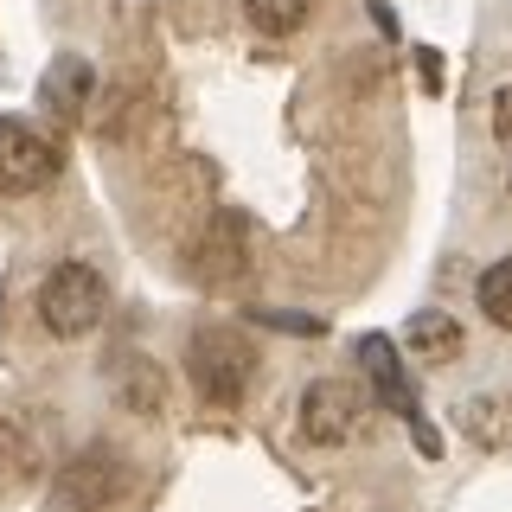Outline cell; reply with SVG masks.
Returning <instances> with one entry per match:
<instances>
[{
  "label": "cell",
  "instance_id": "1",
  "mask_svg": "<svg viewBox=\"0 0 512 512\" xmlns=\"http://www.w3.org/2000/svg\"><path fill=\"white\" fill-rule=\"evenodd\" d=\"M186 372H192L205 404L231 410V404H244V391L256 378V346L244 340V333H231V327H199L192 346H186Z\"/></svg>",
  "mask_w": 512,
  "mask_h": 512
},
{
  "label": "cell",
  "instance_id": "2",
  "mask_svg": "<svg viewBox=\"0 0 512 512\" xmlns=\"http://www.w3.org/2000/svg\"><path fill=\"white\" fill-rule=\"evenodd\" d=\"M103 276H96L90 263H58L45 269L39 282V320L45 333H58V340H77V333H90L96 320H103Z\"/></svg>",
  "mask_w": 512,
  "mask_h": 512
},
{
  "label": "cell",
  "instance_id": "3",
  "mask_svg": "<svg viewBox=\"0 0 512 512\" xmlns=\"http://www.w3.org/2000/svg\"><path fill=\"white\" fill-rule=\"evenodd\" d=\"M64 173V148L32 122L0 116V192H39Z\"/></svg>",
  "mask_w": 512,
  "mask_h": 512
},
{
  "label": "cell",
  "instance_id": "4",
  "mask_svg": "<svg viewBox=\"0 0 512 512\" xmlns=\"http://www.w3.org/2000/svg\"><path fill=\"white\" fill-rule=\"evenodd\" d=\"M359 365H365V384H372V397H378V404H384V410H397V416H404V423L416 429L423 455H442V436L423 423V410H416V391H410L404 365H397L391 333H365V340H359Z\"/></svg>",
  "mask_w": 512,
  "mask_h": 512
},
{
  "label": "cell",
  "instance_id": "5",
  "mask_svg": "<svg viewBox=\"0 0 512 512\" xmlns=\"http://www.w3.org/2000/svg\"><path fill=\"white\" fill-rule=\"evenodd\" d=\"M365 404H372V397H359L352 384H340V378H320V384H308V397H301V429H308L314 442L340 448V442L359 436Z\"/></svg>",
  "mask_w": 512,
  "mask_h": 512
},
{
  "label": "cell",
  "instance_id": "6",
  "mask_svg": "<svg viewBox=\"0 0 512 512\" xmlns=\"http://www.w3.org/2000/svg\"><path fill=\"white\" fill-rule=\"evenodd\" d=\"M122 487H128V468H116L109 455H77L71 468L58 474V500L71 506V512H96V506H109Z\"/></svg>",
  "mask_w": 512,
  "mask_h": 512
},
{
  "label": "cell",
  "instance_id": "7",
  "mask_svg": "<svg viewBox=\"0 0 512 512\" xmlns=\"http://www.w3.org/2000/svg\"><path fill=\"white\" fill-rule=\"evenodd\" d=\"M90 90H96V71H90L84 58H58L52 71H45V109H52L58 122H77V116H84Z\"/></svg>",
  "mask_w": 512,
  "mask_h": 512
},
{
  "label": "cell",
  "instance_id": "8",
  "mask_svg": "<svg viewBox=\"0 0 512 512\" xmlns=\"http://www.w3.org/2000/svg\"><path fill=\"white\" fill-rule=\"evenodd\" d=\"M410 346H416V359H423V365H448V359L461 352V327H455L448 314L423 308V314L410 320Z\"/></svg>",
  "mask_w": 512,
  "mask_h": 512
},
{
  "label": "cell",
  "instance_id": "9",
  "mask_svg": "<svg viewBox=\"0 0 512 512\" xmlns=\"http://www.w3.org/2000/svg\"><path fill=\"white\" fill-rule=\"evenodd\" d=\"M480 314L493 320V327H506L512 333V256H500L493 269H480Z\"/></svg>",
  "mask_w": 512,
  "mask_h": 512
},
{
  "label": "cell",
  "instance_id": "10",
  "mask_svg": "<svg viewBox=\"0 0 512 512\" xmlns=\"http://www.w3.org/2000/svg\"><path fill=\"white\" fill-rule=\"evenodd\" d=\"M244 13L263 39H288V32H301V20H308V0H244Z\"/></svg>",
  "mask_w": 512,
  "mask_h": 512
},
{
  "label": "cell",
  "instance_id": "11",
  "mask_svg": "<svg viewBox=\"0 0 512 512\" xmlns=\"http://www.w3.org/2000/svg\"><path fill=\"white\" fill-rule=\"evenodd\" d=\"M493 122H500V135H512V84L500 90V116H493Z\"/></svg>",
  "mask_w": 512,
  "mask_h": 512
}]
</instances>
